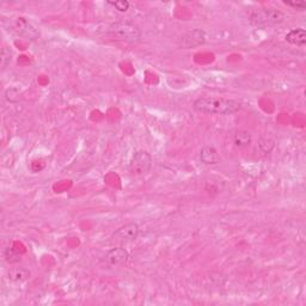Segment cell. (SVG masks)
Wrapping results in <instances>:
<instances>
[{
  "label": "cell",
  "instance_id": "7c38bea8",
  "mask_svg": "<svg viewBox=\"0 0 306 306\" xmlns=\"http://www.w3.org/2000/svg\"><path fill=\"white\" fill-rule=\"evenodd\" d=\"M251 134L248 130L239 129L233 133L232 141L237 148H245L251 143Z\"/></svg>",
  "mask_w": 306,
  "mask_h": 306
},
{
  "label": "cell",
  "instance_id": "9a60e30c",
  "mask_svg": "<svg viewBox=\"0 0 306 306\" xmlns=\"http://www.w3.org/2000/svg\"><path fill=\"white\" fill-rule=\"evenodd\" d=\"M274 145H275L274 140H271L270 138H262L260 143H258V147H260L262 153L267 155V153L271 152V149L274 148Z\"/></svg>",
  "mask_w": 306,
  "mask_h": 306
},
{
  "label": "cell",
  "instance_id": "3957f363",
  "mask_svg": "<svg viewBox=\"0 0 306 306\" xmlns=\"http://www.w3.org/2000/svg\"><path fill=\"white\" fill-rule=\"evenodd\" d=\"M251 22L256 26L268 27V26H277L283 23L286 20V16L283 12L276 10L274 8H264L254 10L250 15Z\"/></svg>",
  "mask_w": 306,
  "mask_h": 306
},
{
  "label": "cell",
  "instance_id": "9c48e42d",
  "mask_svg": "<svg viewBox=\"0 0 306 306\" xmlns=\"http://www.w3.org/2000/svg\"><path fill=\"white\" fill-rule=\"evenodd\" d=\"M200 161L206 165H215L220 162V156L213 146H205L200 151Z\"/></svg>",
  "mask_w": 306,
  "mask_h": 306
},
{
  "label": "cell",
  "instance_id": "277c9868",
  "mask_svg": "<svg viewBox=\"0 0 306 306\" xmlns=\"http://www.w3.org/2000/svg\"><path fill=\"white\" fill-rule=\"evenodd\" d=\"M152 157L146 151H138L133 155L129 163V171L134 176H145L152 168Z\"/></svg>",
  "mask_w": 306,
  "mask_h": 306
},
{
  "label": "cell",
  "instance_id": "6da1fadb",
  "mask_svg": "<svg viewBox=\"0 0 306 306\" xmlns=\"http://www.w3.org/2000/svg\"><path fill=\"white\" fill-rule=\"evenodd\" d=\"M193 108L195 111L201 114L230 115L240 110L242 103L236 99L219 97V96H208V97L196 99Z\"/></svg>",
  "mask_w": 306,
  "mask_h": 306
},
{
  "label": "cell",
  "instance_id": "8fae6325",
  "mask_svg": "<svg viewBox=\"0 0 306 306\" xmlns=\"http://www.w3.org/2000/svg\"><path fill=\"white\" fill-rule=\"evenodd\" d=\"M9 280L12 281L15 283H22L26 282L27 280H29L30 277V270H28L24 267H16L11 268L8 273Z\"/></svg>",
  "mask_w": 306,
  "mask_h": 306
},
{
  "label": "cell",
  "instance_id": "ac0fdd59",
  "mask_svg": "<svg viewBox=\"0 0 306 306\" xmlns=\"http://www.w3.org/2000/svg\"><path fill=\"white\" fill-rule=\"evenodd\" d=\"M283 4L289 6V8L296 9L298 11H304L306 9V4L304 2H283Z\"/></svg>",
  "mask_w": 306,
  "mask_h": 306
},
{
  "label": "cell",
  "instance_id": "e0dca14e",
  "mask_svg": "<svg viewBox=\"0 0 306 306\" xmlns=\"http://www.w3.org/2000/svg\"><path fill=\"white\" fill-rule=\"evenodd\" d=\"M5 97L11 103L18 102V99H20V91H18L17 89H15V87H11V89H9L8 91H6Z\"/></svg>",
  "mask_w": 306,
  "mask_h": 306
},
{
  "label": "cell",
  "instance_id": "5bb4252c",
  "mask_svg": "<svg viewBox=\"0 0 306 306\" xmlns=\"http://www.w3.org/2000/svg\"><path fill=\"white\" fill-rule=\"evenodd\" d=\"M12 60V51L9 46H4L2 49V58H0V64H2V68L5 70L6 67L10 65Z\"/></svg>",
  "mask_w": 306,
  "mask_h": 306
},
{
  "label": "cell",
  "instance_id": "2e32d148",
  "mask_svg": "<svg viewBox=\"0 0 306 306\" xmlns=\"http://www.w3.org/2000/svg\"><path fill=\"white\" fill-rule=\"evenodd\" d=\"M107 4L112 5L117 11L126 12L129 9V3L126 0H117V2H107Z\"/></svg>",
  "mask_w": 306,
  "mask_h": 306
},
{
  "label": "cell",
  "instance_id": "52a82bcc",
  "mask_svg": "<svg viewBox=\"0 0 306 306\" xmlns=\"http://www.w3.org/2000/svg\"><path fill=\"white\" fill-rule=\"evenodd\" d=\"M206 42V33L201 29H194L192 31H188L187 34L181 37L179 41V46L183 49H190L195 48L204 45Z\"/></svg>",
  "mask_w": 306,
  "mask_h": 306
},
{
  "label": "cell",
  "instance_id": "4fadbf2b",
  "mask_svg": "<svg viewBox=\"0 0 306 306\" xmlns=\"http://www.w3.org/2000/svg\"><path fill=\"white\" fill-rule=\"evenodd\" d=\"M4 257H5L6 262H8V263H10V264L20 263L21 260H22V258H21V255L18 254V252L16 251L15 249H12V248L5 249V251H4Z\"/></svg>",
  "mask_w": 306,
  "mask_h": 306
},
{
  "label": "cell",
  "instance_id": "ba28073f",
  "mask_svg": "<svg viewBox=\"0 0 306 306\" xmlns=\"http://www.w3.org/2000/svg\"><path fill=\"white\" fill-rule=\"evenodd\" d=\"M128 260H129V254L122 246L111 249L110 251H108L107 256H105V262L110 267H121V265L126 264Z\"/></svg>",
  "mask_w": 306,
  "mask_h": 306
},
{
  "label": "cell",
  "instance_id": "8992f818",
  "mask_svg": "<svg viewBox=\"0 0 306 306\" xmlns=\"http://www.w3.org/2000/svg\"><path fill=\"white\" fill-rule=\"evenodd\" d=\"M11 27L18 35L26 37L28 40H36L40 37V30L24 17H17L12 21Z\"/></svg>",
  "mask_w": 306,
  "mask_h": 306
},
{
  "label": "cell",
  "instance_id": "5b68a950",
  "mask_svg": "<svg viewBox=\"0 0 306 306\" xmlns=\"http://www.w3.org/2000/svg\"><path fill=\"white\" fill-rule=\"evenodd\" d=\"M139 236V226L135 223H129L121 226L111 235L110 242L112 244H127L132 243Z\"/></svg>",
  "mask_w": 306,
  "mask_h": 306
},
{
  "label": "cell",
  "instance_id": "30bf717a",
  "mask_svg": "<svg viewBox=\"0 0 306 306\" xmlns=\"http://www.w3.org/2000/svg\"><path fill=\"white\" fill-rule=\"evenodd\" d=\"M285 40L293 46L304 47L306 45V31L302 28H296L287 34Z\"/></svg>",
  "mask_w": 306,
  "mask_h": 306
},
{
  "label": "cell",
  "instance_id": "7a4b0ae2",
  "mask_svg": "<svg viewBox=\"0 0 306 306\" xmlns=\"http://www.w3.org/2000/svg\"><path fill=\"white\" fill-rule=\"evenodd\" d=\"M108 34L118 41L136 43L141 40V31L129 22H116L108 28Z\"/></svg>",
  "mask_w": 306,
  "mask_h": 306
}]
</instances>
